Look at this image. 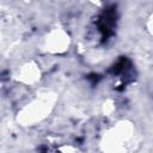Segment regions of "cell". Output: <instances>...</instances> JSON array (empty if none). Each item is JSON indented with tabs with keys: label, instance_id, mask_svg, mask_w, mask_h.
Wrapping results in <instances>:
<instances>
[{
	"label": "cell",
	"instance_id": "obj_2",
	"mask_svg": "<svg viewBox=\"0 0 153 153\" xmlns=\"http://www.w3.org/2000/svg\"><path fill=\"white\" fill-rule=\"evenodd\" d=\"M69 43H71L69 35L63 29H54L44 38L45 50L49 51L50 54L65 53L68 49Z\"/></svg>",
	"mask_w": 153,
	"mask_h": 153
},
{
	"label": "cell",
	"instance_id": "obj_1",
	"mask_svg": "<svg viewBox=\"0 0 153 153\" xmlns=\"http://www.w3.org/2000/svg\"><path fill=\"white\" fill-rule=\"evenodd\" d=\"M134 143V127L128 122H117L106 130L102 140L104 153H130Z\"/></svg>",
	"mask_w": 153,
	"mask_h": 153
},
{
	"label": "cell",
	"instance_id": "obj_3",
	"mask_svg": "<svg viewBox=\"0 0 153 153\" xmlns=\"http://www.w3.org/2000/svg\"><path fill=\"white\" fill-rule=\"evenodd\" d=\"M41 75H42V68L39 67L38 63L33 61L24 63L17 71V80L29 86H33L35 84H37L41 79Z\"/></svg>",
	"mask_w": 153,
	"mask_h": 153
}]
</instances>
